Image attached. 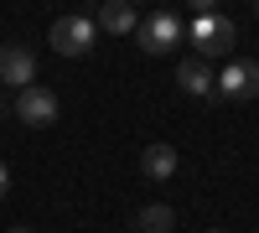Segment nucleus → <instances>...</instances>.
<instances>
[{
    "mask_svg": "<svg viewBox=\"0 0 259 233\" xmlns=\"http://www.w3.org/2000/svg\"><path fill=\"white\" fill-rule=\"evenodd\" d=\"M94 36H99V26H94L89 16H57L52 31H47L52 52H62V57H83V52L94 47Z\"/></svg>",
    "mask_w": 259,
    "mask_h": 233,
    "instance_id": "obj_2",
    "label": "nucleus"
},
{
    "mask_svg": "<svg viewBox=\"0 0 259 233\" xmlns=\"http://www.w3.org/2000/svg\"><path fill=\"white\" fill-rule=\"evenodd\" d=\"M0 83H6V88H31L36 83L31 47H21V41H6V47H0Z\"/></svg>",
    "mask_w": 259,
    "mask_h": 233,
    "instance_id": "obj_4",
    "label": "nucleus"
},
{
    "mask_svg": "<svg viewBox=\"0 0 259 233\" xmlns=\"http://www.w3.org/2000/svg\"><path fill=\"white\" fill-rule=\"evenodd\" d=\"M212 233H218V228H212Z\"/></svg>",
    "mask_w": 259,
    "mask_h": 233,
    "instance_id": "obj_13",
    "label": "nucleus"
},
{
    "mask_svg": "<svg viewBox=\"0 0 259 233\" xmlns=\"http://www.w3.org/2000/svg\"><path fill=\"white\" fill-rule=\"evenodd\" d=\"M233 41H239V26H233L228 16H218V11H197V21H192V47H197L202 62L233 52Z\"/></svg>",
    "mask_w": 259,
    "mask_h": 233,
    "instance_id": "obj_1",
    "label": "nucleus"
},
{
    "mask_svg": "<svg viewBox=\"0 0 259 233\" xmlns=\"http://www.w3.org/2000/svg\"><path fill=\"white\" fill-rule=\"evenodd\" d=\"M94 26H99V31H114V36H124V31H135L140 21H135V11H130L124 0H109V6L99 11V21H94Z\"/></svg>",
    "mask_w": 259,
    "mask_h": 233,
    "instance_id": "obj_9",
    "label": "nucleus"
},
{
    "mask_svg": "<svg viewBox=\"0 0 259 233\" xmlns=\"http://www.w3.org/2000/svg\"><path fill=\"white\" fill-rule=\"evenodd\" d=\"M218 94L223 99H254L259 94V62H233V68L218 78Z\"/></svg>",
    "mask_w": 259,
    "mask_h": 233,
    "instance_id": "obj_6",
    "label": "nucleus"
},
{
    "mask_svg": "<svg viewBox=\"0 0 259 233\" xmlns=\"http://www.w3.org/2000/svg\"><path fill=\"white\" fill-rule=\"evenodd\" d=\"M6 233H31V228H26V223H16V228H6Z\"/></svg>",
    "mask_w": 259,
    "mask_h": 233,
    "instance_id": "obj_12",
    "label": "nucleus"
},
{
    "mask_svg": "<svg viewBox=\"0 0 259 233\" xmlns=\"http://www.w3.org/2000/svg\"><path fill=\"white\" fill-rule=\"evenodd\" d=\"M6 187H11V171H6V161H0V197H6Z\"/></svg>",
    "mask_w": 259,
    "mask_h": 233,
    "instance_id": "obj_11",
    "label": "nucleus"
},
{
    "mask_svg": "<svg viewBox=\"0 0 259 233\" xmlns=\"http://www.w3.org/2000/svg\"><path fill=\"white\" fill-rule=\"evenodd\" d=\"M16 119L31 124V130H47V124H57V94L47 88V83L21 88V99H16Z\"/></svg>",
    "mask_w": 259,
    "mask_h": 233,
    "instance_id": "obj_3",
    "label": "nucleus"
},
{
    "mask_svg": "<svg viewBox=\"0 0 259 233\" xmlns=\"http://www.w3.org/2000/svg\"><path fill=\"white\" fill-rule=\"evenodd\" d=\"M135 31H140V47H145L150 57L171 52V47H177V36H182V26H177V16H171V11H150Z\"/></svg>",
    "mask_w": 259,
    "mask_h": 233,
    "instance_id": "obj_5",
    "label": "nucleus"
},
{
    "mask_svg": "<svg viewBox=\"0 0 259 233\" xmlns=\"http://www.w3.org/2000/svg\"><path fill=\"white\" fill-rule=\"evenodd\" d=\"M254 11H259V6H254Z\"/></svg>",
    "mask_w": 259,
    "mask_h": 233,
    "instance_id": "obj_14",
    "label": "nucleus"
},
{
    "mask_svg": "<svg viewBox=\"0 0 259 233\" xmlns=\"http://www.w3.org/2000/svg\"><path fill=\"white\" fill-rule=\"evenodd\" d=\"M140 171L150 181H166L171 171H177V151L171 145H145V156H140Z\"/></svg>",
    "mask_w": 259,
    "mask_h": 233,
    "instance_id": "obj_8",
    "label": "nucleus"
},
{
    "mask_svg": "<svg viewBox=\"0 0 259 233\" xmlns=\"http://www.w3.org/2000/svg\"><path fill=\"white\" fill-rule=\"evenodd\" d=\"M135 223H140V233H171V223H177V213H171L166 202H145Z\"/></svg>",
    "mask_w": 259,
    "mask_h": 233,
    "instance_id": "obj_10",
    "label": "nucleus"
},
{
    "mask_svg": "<svg viewBox=\"0 0 259 233\" xmlns=\"http://www.w3.org/2000/svg\"><path fill=\"white\" fill-rule=\"evenodd\" d=\"M177 83H182L187 94H197V99H212V94H218V78H212V68H207L202 57H187L182 68H177Z\"/></svg>",
    "mask_w": 259,
    "mask_h": 233,
    "instance_id": "obj_7",
    "label": "nucleus"
}]
</instances>
